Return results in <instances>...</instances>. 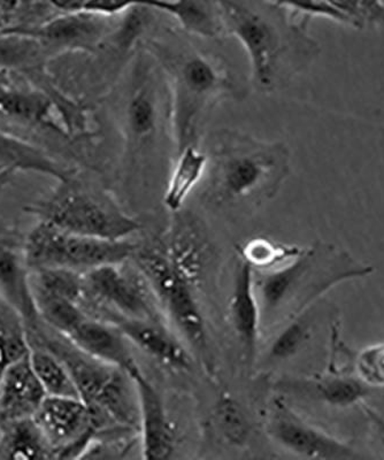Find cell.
Segmentation results:
<instances>
[{
  "mask_svg": "<svg viewBox=\"0 0 384 460\" xmlns=\"http://www.w3.org/2000/svg\"><path fill=\"white\" fill-rule=\"evenodd\" d=\"M268 2L273 5L287 8L293 13L303 16L305 22L313 16H324V18L350 26L349 20L324 0H268Z\"/></svg>",
  "mask_w": 384,
  "mask_h": 460,
  "instance_id": "836d02e7",
  "label": "cell"
},
{
  "mask_svg": "<svg viewBox=\"0 0 384 460\" xmlns=\"http://www.w3.org/2000/svg\"><path fill=\"white\" fill-rule=\"evenodd\" d=\"M3 71H0V74H2Z\"/></svg>",
  "mask_w": 384,
  "mask_h": 460,
  "instance_id": "60d3db41",
  "label": "cell"
},
{
  "mask_svg": "<svg viewBox=\"0 0 384 460\" xmlns=\"http://www.w3.org/2000/svg\"><path fill=\"white\" fill-rule=\"evenodd\" d=\"M103 322L114 324L130 344H134L159 363L179 371L190 368L189 353L167 330L166 323L125 318L120 315H108Z\"/></svg>",
  "mask_w": 384,
  "mask_h": 460,
  "instance_id": "e0dca14e",
  "label": "cell"
},
{
  "mask_svg": "<svg viewBox=\"0 0 384 460\" xmlns=\"http://www.w3.org/2000/svg\"><path fill=\"white\" fill-rule=\"evenodd\" d=\"M55 110L58 112L55 100L42 89L18 74H0V129L5 133L42 149V141L45 146L51 138L67 146L75 142L57 122Z\"/></svg>",
  "mask_w": 384,
  "mask_h": 460,
  "instance_id": "8fae6325",
  "label": "cell"
},
{
  "mask_svg": "<svg viewBox=\"0 0 384 460\" xmlns=\"http://www.w3.org/2000/svg\"><path fill=\"white\" fill-rule=\"evenodd\" d=\"M227 34L247 51L256 89L272 93L300 72L320 51L308 34L284 40L279 29L263 15L235 0H218Z\"/></svg>",
  "mask_w": 384,
  "mask_h": 460,
  "instance_id": "8992f818",
  "label": "cell"
},
{
  "mask_svg": "<svg viewBox=\"0 0 384 460\" xmlns=\"http://www.w3.org/2000/svg\"><path fill=\"white\" fill-rule=\"evenodd\" d=\"M32 419L53 459L83 457L97 434L92 412L80 398L47 396Z\"/></svg>",
  "mask_w": 384,
  "mask_h": 460,
  "instance_id": "4fadbf2b",
  "label": "cell"
},
{
  "mask_svg": "<svg viewBox=\"0 0 384 460\" xmlns=\"http://www.w3.org/2000/svg\"><path fill=\"white\" fill-rule=\"evenodd\" d=\"M132 259L153 288L163 314L174 323L206 368L211 369L214 360L210 339L189 279L161 249H136Z\"/></svg>",
  "mask_w": 384,
  "mask_h": 460,
  "instance_id": "ba28073f",
  "label": "cell"
},
{
  "mask_svg": "<svg viewBox=\"0 0 384 460\" xmlns=\"http://www.w3.org/2000/svg\"><path fill=\"white\" fill-rule=\"evenodd\" d=\"M216 421L224 438L234 445H243L250 434V424L239 402L230 396H223L216 406Z\"/></svg>",
  "mask_w": 384,
  "mask_h": 460,
  "instance_id": "4dcf8cb0",
  "label": "cell"
},
{
  "mask_svg": "<svg viewBox=\"0 0 384 460\" xmlns=\"http://www.w3.org/2000/svg\"><path fill=\"white\" fill-rule=\"evenodd\" d=\"M125 262L97 267L82 273L81 309L85 314L100 320L108 315H120L165 323V315L153 288L137 267L135 270H127Z\"/></svg>",
  "mask_w": 384,
  "mask_h": 460,
  "instance_id": "30bf717a",
  "label": "cell"
},
{
  "mask_svg": "<svg viewBox=\"0 0 384 460\" xmlns=\"http://www.w3.org/2000/svg\"><path fill=\"white\" fill-rule=\"evenodd\" d=\"M349 20L350 26L363 28L384 26V5L381 0H324Z\"/></svg>",
  "mask_w": 384,
  "mask_h": 460,
  "instance_id": "1f68e13d",
  "label": "cell"
},
{
  "mask_svg": "<svg viewBox=\"0 0 384 460\" xmlns=\"http://www.w3.org/2000/svg\"><path fill=\"white\" fill-rule=\"evenodd\" d=\"M43 44L34 36L0 31V71L18 74L32 84L50 74Z\"/></svg>",
  "mask_w": 384,
  "mask_h": 460,
  "instance_id": "7402d4cb",
  "label": "cell"
},
{
  "mask_svg": "<svg viewBox=\"0 0 384 460\" xmlns=\"http://www.w3.org/2000/svg\"><path fill=\"white\" fill-rule=\"evenodd\" d=\"M267 431L277 445L298 457L325 460L369 458V456L358 453L349 443L304 420L284 397L274 398L269 404Z\"/></svg>",
  "mask_w": 384,
  "mask_h": 460,
  "instance_id": "7c38bea8",
  "label": "cell"
},
{
  "mask_svg": "<svg viewBox=\"0 0 384 460\" xmlns=\"http://www.w3.org/2000/svg\"><path fill=\"white\" fill-rule=\"evenodd\" d=\"M47 396L28 352L8 367L0 381V429L12 422L34 417Z\"/></svg>",
  "mask_w": 384,
  "mask_h": 460,
  "instance_id": "2e32d148",
  "label": "cell"
},
{
  "mask_svg": "<svg viewBox=\"0 0 384 460\" xmlns=\"http://www.w3.org/2000/svg\"><path fill=\"white\" fill-rule=\"evenodd\" d=\"M30 359L48 396L80 398L71 373L55 353L35 345L30 347Z\"/></svg>",
  "mask_w": 384,
  "mask_h": 460,
  "instance_id": "4316f807",
  "label": "cell"
},
{
  "mask_svg": "<svg viewBox=\"0 0 384 460\" xmlns=\"http://www.w3.org/2000/svg\"><path fill=\"white\" fill-rule=\"evenodd\" d=\"M66 338L80 350L132 376L140 371L129 341L114 324L85 316Z\"/></svg>",
  "mask_w": 384,
  "mask_h": 460,
  "instance_id": "ac0fdd59",
  "label": "cell"
},
{
  "mask_svg": "<svg viewBox=\"0 0 384 460\" xmlns=\"http://www.w3.org/2000/svg\"><path fill=\"white\" fill-rule=\"evenodd\" d=\"M28 352L30 344L22 315L0 295V381L8 367Z\"/></svg>",
  "mask_w": 384,
  "mask_h": 460,
  "instance_id": "83f0119b",
  "label": "cell"
},
{
  "mask_svg": "<svg viewBox=\"0 0 384 460\" xmlns=\"http://www.w3.org/2000/svg\"><path fill=\"white\" fill-rule=\"evenodd\" d=\"M137 246L125 241H108L65 232L43 221L24 235L23 257L30 272L63 269L85 273L105 265L132 259Z\"/></svg>",
  "mask_w": 384,
  "mask_h": 460,
  "instance_id": "9c48e42d",
  "label": "cell"
},
{
  "mask_svg": "<svg viewBox=\"0 0 384 460\" xmlns=\"http://www.w3.org/2000/svg\"><path fill=\"white\" fill-rule=\"evenodd\" d=\"M312 338V323L303 316H293L284 330L277 332L274 339L269 357L273 360H285L297 355L306 342Z\"/></svg>",
  "mask_w": 384,
  "mask_h": 460,
  "instance_id": "f546056e",
  "label": "cell"
},
{
  "mask_svg": "<svg viewBox=\"0 0 384 460\" xmlns=\"http://www.w3.org/2000/svg\"><path fill=\"white\" fill-rule=\"evenodd\" d=\"M0 167L15 168L19 172H32L51 176L57 181L67 179L75 167L64 165L53 158L50 152L0 129Z\"/></svg>",
  "mask_w": 384,
  "mask_h": 460,
  "instance_id": "603a6c76",
  "label": "cell"
},
{
  "mask_svg": "<svg viewBox=\"0 0 384 460\" xmlns=\"http://www.w3.org/2000/svg\"><path fill=\"white\" fill-rule=\"evenodd\" d=\"M210 190L223 201L273 199L290 175L284 143L259 141L236 130H219L211 139Z\"/></svg>",
  "mask_w": 384,
  "mask_h": 460,
  "instance_id": "3957f363",
  "label": "cell"
},
{
  "mask_svg": "<svg viewBox=\"0 0 384 460\" xmlns=\"http://www.w3.org/2000/svg\"><path fill=\"white\" fill-rule=\"evenodd\" d=\"M145 50L166 80L170 137L178 155L188 146H198L207 115L218 102L237 96L239 85L219 57L185 40H150Z\"/></svg>",
  "mask_w": 384,
  "mask_h": 460,
  "instance_id": "6da1fadb",
  "label": "cell"
},
{
  "mask_svg": "<svg viewBox=\"0 0 384 460\" xmlns=\"http://www.w3.org/2000/svg\"><path fill=\"white\" fill-rule=\"evenodd\" d=\"M143 6L174 16L183 31L200 39L227 34L218 0H143Z\"/></svg>",
  "mask_w": 384,
  "mask_h": 460,
  "instance_id": "44dd1931",
  "label": "cell"
},
{
  "mask_svg": "<svg viewBox=\"0 0 384 460\" xmlns=\"http://www.w3.org/2000/svg\"><path fill=\"white\" fill-rule=\"evenodd\" d=\"M279 388L285 393L296 394L336 409L362 405L373 394L374 389L358 376H345L336 373L282 381Z\"/></svg>",
  "mask_w": 384,
  "mask_h": 460,
  "instance_id": "ffe728a7",
  "label": "cell"
},
{
  "mask_svg": "<svg viewBox=\"0 0 384 460\" xmlns=\"http://www.w3.org/2000/svg\"><path fill=\"white\" fill-rule=\"evenodd\" d=\"M53 459L34 419L12 422L0 429V460Z\"/></svg>",
  "mask_w": 384,
  "mask_h": 460,
  "instance_id": "d4e9b609",
  "label": "cell"
},
{
  "mask_svg": "<svg viewBox=\"0 0 384 460\" xmlns=\"http://www.w3.org/2000/svg\"><path fill=\"white\" fill-rule=\"evenodd\" d=\"M136 6H142V0H89L84 12L114 18Z\"/></svg>",
  "mask_w": 384,
  "mask_h": 460,
  "instance_id": "e575fe53",
  "label": "cell"
},
{
  "mask_svg": "<svg viewBox=\"0 0 384 460\" xmlns=\"http://www.w3.org/2000/svg\"><path fill=\"white\" fill-rule=\"evenodd\" d=\"M36 310L48 327L67 336L87 316L79 304L31 282Z\"/></svg>",
  "mask_w": 384,
  "mask_h": 460,
  "instance_id": "484cf974",
  "label": "cell"
},
{
  "mask_svg": "<svg viewBox=\"0 0 384 460\" xmlns=\"http://www.w3.org/2000/svg\"><path fill=\"white\" fill-rule=\"evenodd\" d=\"M18 172L19 171H16L15 168H4L0 171V191H3L4 189L13 182Z\"/></svg>",
  "mask_w": 384,
  "mask_h": 460,
  "instance_id": "74e56055",
  "label": "cell"
},
{
  "mask_svg": "<svg viewBox=\"0 0 384 460\" xmlns=\"http://www.w3.org/2000/svg\"><path fill=\"white\" fill-rule=\"evenodd\" d=\"M362 410L384 449V416L371 406H367L365 402H362Z\"/></svg>",
  "mask_w": 384,
  "mask_h": 460,
  "instance_id": "d590c367",
  "label": "cell"
},
{
  "mask_svg": "<svg viewBox=\"0 0 384 460\" xmlns=\"http://www.w3.org/2000/svg\"><path fill=\"white\" fill-rule=\"evenodd\" d=\"M4 170V167H0V171Z\"/></svg>",
  "mask_w": 384,
  "mask_h": 460,
  "instance_id": "f35d334b",
  "label": "cell"
},
{
  "mask_svg": "<svg viewBox=\"0 0 384 460\" xmlns=\"http://www.w3.org/2000/svg\"><path fill=\"white\" fill-rule=\"evenodd\" d=\"M130 379L137 397L143 458H170L175 447V434L162 398L142 369L132 374Z\"/></svg>",
  "mask_w": 384,
  "mask_h": 460,
  "instance_id": "9a60e30c",
  "label": "cell"
},
{
  "mask_svg": "<svg viewBox=\"0 0 384 460\" xmlns=\"http://www.w3.org/2000/svg\"><path fill=\"white\" fill-rule=\"evenodd\" d=\"M24 212L65 232L100 240H128L141 228L108 191L81 178L77 170L27 205Z\"/></svg>",
  "mask_w": 384,
  "mask_h": 460,
  "instance_id": "5b68a950",
  "label": "cell"
},
{
  "mask_svg": "<svg viewBox=\"0 0 384 460\" xmlns=\"http://www.w3.org/2000/svg\"><path fill=\"white\" fill-rule=\"evenodd\" d=\"M371 273L373 266L362 264L345 250L319 243L303 249L287 264L256 273V290L261 312L273 314L289 305L298 314L332 288Z\"/></svg>",
  "mask_w": 384,
  "mask_h": 460,
  "instance_id": "277c9868",
  "label": "cell"
},
{
  "mask_svg": "<svg viewBox=\"0 0 384 460\" xmlns=\"http://www.w3.org/2000/svg\"><path fill=\"white\" fill-rule=\"evenodd\" d=\"M157 61L148 52L138 53L118 102V125L125 138L126 164L137 166L157 150L165 126L166 85Z\"/></svg>",
  "mask_w": 384,
  "mask_h": 460,
  "instance_id": "52a82bcc",
  "label": "cell"
},
{
  "mask_svg": "<svg viewBox=\"0 0 384 460\" xmlns=\"http://www.w3.org/2000/svg\"><path fill=\"white\" fill-rule=\"evenodd\" d=\"M354 361L359 379L371 388H384V343L362 349Z\"/></svg>",
  "mask_w": 384,
  "mask_h": 460,
  "instance_id": "d6a6232c",
  "label": "cell"
},
{
  "mask_svg": "<svg viewBox=\"0 0 384 460\" xmlns=\"http://www.w3.org/2000/svg\"><path fill=\"white\" fill-rule=\"evenodd\" d=\"M89 0H48L52 10L58 12L59 14L83 12Z\"/></svg>",
  "mask_w": 384,
  "mask_h": 460,
  "instance_id": "8d00e7d4",
  "label": "cell"
},
{
  "mask_svg": "<svg viewBox=\"0 0 384 460\" xmlns=\"http://www.w3.org/2000/svg\"><path fill=\"white\" fill-rule=\"evenodd\" d=\"M303 249L274 243L266 238H255L243 245L240 253L242 261L253 270H268L274 267L287 264L300 256ZM259 270V272H260Z\"/></svg>",
  "mask_w": 384,
  "mask_h": 460,
  "instance_id": "f1b7e54d",
  "label": "cell"
},
{
  "mask_svg": "<svg viewBox=\"0 0 384 460\" xmlns=\"http://www.w3.org/2000/svg\"><path fill=\"white\" fill-rule=\"evenodd\" d=\"M112 19L83 11L57 14L39 26L3 31L36 37L52 61L72 53L96 52L117 27Z\"/></svg>",
  "mask_w": 384,
  "mask_h": 460,
  "instance_id": "5bb4252c",
  "label": "cell"
},
{
  "mask_svg": "<svg viewBox=\"0 0 384 460\" xmlns=\"http://www.w3.org/2000/svg\"><path fill=\"white\" fill-rule=\"evenodd\" d=\"M207 166V154L200 151L198 146H188L179 152L163 196V203L170 211L181 209L188 196L203 179Z\"/></svg>",
  "mask_w": 384,
  "mask_h": 460,
  "instance_id": "cb8c5ba5",
  "label": "cell"
},
{
  "mask_svg": "<svg viewBox=\"0 0 384 460\" xmlns=\"http://www.w3.org/2000/svg\"><path fill=\"white\" fill-rule=\"evenodd\" d=\"M26 326L30 347H43L63 361L88 406L97 433L138 429L136 392H130V376L122 369L93 358L76 348L66 336L48 327L42 319Z\"/></svg>",
  "mask_w": 384,
  "mask_h": 460,
  "instance_id": "7a4b0ae2",
  "label": "cell"
},
{
  "mask_svg": "<svg viewBox=\"0 0 384 460\" xmlns=\"http://www.w3.org/2000/svg\"><path fill=\"white\" fill-rule=\"evenodd\" d=\"M230 310L232 327L242 348L244 358L252 364L258 349L263 314L257 296L255 270L243 261L236 267Z\"/></svg>",
  "mask_w": 384,
  "mask_h": 460,
  "instance_id": "d6986e66",
  "label": "cell"
},
{
  "mask_svg": "<svg viewBox=\"0 0 384 460\" xmlns=\"http://www.w3.org/2000/svg\"><path fill=\"white\" fill-rule=\"evenodd\" d=\"M381 2L383 3V5H384V0H381Z\"/></svg>",
  "mask_w": 384,
  "mask_h": 460,
  "instance_id": "ab89813d",
  "label": "cell"
}]
</instances>
